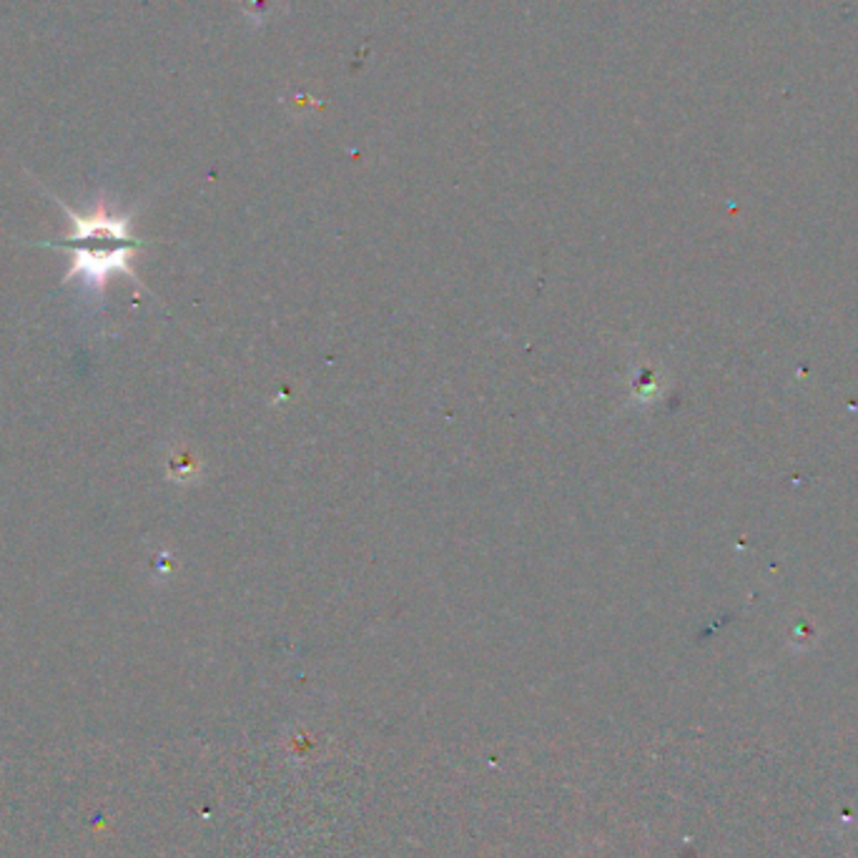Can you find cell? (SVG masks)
I'll return each mask as SVG.
<instances>
[{
  "label": "cell",
  "instance_id": "obj_1",
  "mask_svg": "<svg viewBox=\"0 0 858 858\" xmlns=\"http://www.w3.org/2000/svg\"><path fill=\"white\" fill-rule=\"evenodd\" d=\"M53 198L69 214L71 234L65 239L40 241V244L61 249L71 256V269L65 274L63 285L78 279L86 289L104 294L108 279L119 277V274H126L133 281H138V274L133 271V256L138 254L144 241L131 234L133 214H111L106 204H98L90 214H78L76 208L63 204L58 196Z\"/></svg>",
  "mask_w": 858,
  "mask_h": 858
}]
</instances>
